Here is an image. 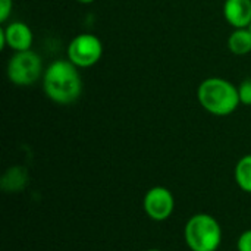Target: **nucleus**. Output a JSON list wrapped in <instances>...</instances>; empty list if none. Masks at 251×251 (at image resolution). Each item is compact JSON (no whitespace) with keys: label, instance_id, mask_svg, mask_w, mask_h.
<instances>
[{"label":"nucleus","instance_id":"nucleus-14","mask_svg":"<svg viewBox=\"0 0 251 251\" xmlns=\"http://www.w3.org/2000/svg\"><path fill=\"white\" fill-rule=\"evenodd\" d=\"M78 3H81V4H90V3H93V1H96V0H76Z\"/></svg>","mask_w":251,"mask_h":251},{"label":"nucleus","instance_id":"nucleus-6","mask_svg":"<svg viewBox=\"0 0 251 251\" xmlns=\"http://www.w3.org/2000/svg\"><path fill=\"white\" fill-rule=\"evenodd\" d=\"M146 215L154 222H163L171 218L175 209L174 194L165 187L150 188L143 200Z\"/></svg>","mask_w":251,"mask_h":251},{"label":"nucleus","instance_id":"nucleus-13","mask_svg":"<svg viewBox=\"0 0 251 251\" xmlns=\"http://www.w3.org/2000/svg\"><path fill=\"white\" fill-rule=\"evenodd\" d=\"M12 7H13V0H0V22L4 24L10 13H12Z\"/></svg>","mask_w":251,"mask_h":251},{"label":"nucleus","instance_id":"nucleus-9","mask_svg":"<svg viewBox=\"0 0 251 251\" xmlns=\"http://www.w3.org/2000/svg\"><path fill=\"white\" fill-rule=\"evenodd\" d=\"M228 49L237 56H244L251 53V31L250 28H235L228 38Z\"/></svg>","mask_w":251,"mask_h":251},{"label":"nucleus","instance_id":"nucleus-5","mask_svg":"<svg viewBox=\"0 0 251 251\" xmlns=\"http://www.w3.org/2000/svg\"><path fill=\"white\" fill-rule=\"evenodd\" d=\"M66 56L76 68H91L103 56V43L94 34H78L68 44Z\"/></svg>","mask_w":251,"mask_h":251},{"label":"nucleus","instance_id":"nucleus-16","mask_svg":"<svg viewBox=\"0 0 251 251\" xmlns=\"http://www.w3.org/2000/svg\"><path fill=\"white\" fill-rule=\"evenodd\" d=\"M250 31H251V25H250Z\"/></svg>","mask_w":251,"mask_h":251},{"label":"nucleus","instance_id":"nucleus-8","mask_svg":"<svg viewBox=\"0 0 251 251\" xmlns=\"http://www.w3.org/2000/svg\"><path fill=\"white\" fill-rule=\"evenodd\" d=\"M224 18L235 28H250L251 0H225Z\"/></svg>","mask_w":251,"mask_h":251},{"label":"nucleus","instance_id":"nucleus-2","mask_svg":"<svg viewBox=\"0 0 251 251\" xmlns=\"http://www.w3.org/2000/svg\"><path fill=\"white\" fill-rule=\"evenodd\" d=\"M197 99L201 107L215 116H228L234 113L241 103L238 87L219 76H212L200 82Z\"/></svg>","mask_w":251,"mask_h":251},{"label":"nucleus","instance_id":"nucleus-12","mask_svg":"<svg viewBox=\"0 0 251 251\" xmlns=\"http://www.w3.org/2000/svg\"><path fill=\"white\" fill-rule=\"evenodd\" d=\"M237 249L238 251H251V229L244 231L238 241H237Z\"/></svg>","mask_w":251,"mask_h":251},{"label":"nucleus","instance_id":"nucleus-11","mask_svg":"<svg viewBox=\"0 0 251 251\" xmlns=\"http://www.w3.org/2000/svg\"><path fill=\"white\" fill-rule=\"evenodd\" d=\"M240 101L246 106H251V78L244 79L238 87Z\"/></svg>","mask_w":251,"mask_h":251},{"label":"nucleus","instance_id":"nucleus-15","mask_svg":"<svg viewBox=\"0 0 251 251\" xmlns=\"http://www.w3.org/2000/svg\"><path fill=\"white\" fill-rule=\"evenodd\" d=\"M146 251H162V250H157V249H150V250H146Z\"/></svg>","mask_w":251,"mask_h":251},{"label":"nucleus","instance_id":"nucleus-10","mask_svg":"<svg viewBox=\"0 0 251 251\" xmlns=\"http://www.w3.org/2000/svg\"><path fill=\"white\" fill-rule=\"evenodd\" d=\"M234 175L238 187L243 191L251 194V154H246L238 160V163L235 165Z\"/></svg>","mask_w":251,"mask_h":251},{"label":"nucleus","instance_id":"nucleus-1","mask_svg":"<svg viewBox=\"0 0 251 251\" xmlns=\"http://www.w3.org/2000/svg\"><path fill=\"white\" fill-rule=\"evenodd\" d=\"M72 62L59 59L51 62L43 74L44 94L57 104H71L82 93V78Z\"/></svg>","mask_w":251,"mask_h":251},{"label":"nucleus","instance_id":"nucleus-3","mask_svg":"<svg viewBox=\"0 0 251 251\" xmlns=\"http://www.w3.org/2000/svg\"><path fill=\"white\" fill-rule=\"evenodd\" d=\"M184 238L191 251H218L222 243V228L212 215L197 213L185 224Z\"/></svg>","mask_w":251,"mask_h":251},{"label":"nucleus","instance_id":"nucleus-4","mask_svg":"<svg viewBox=\"0 0 251 251\" xmlns=\"http://www.w3.org/2000/svg\"><path fill=\"white\" fill-rule=\"evenodd\" d=\"M6 74L13 85L29 87L43 76V60L32 50L16 51L7 62Z\"/></svg>","mask_w":251,"mask_h":251},{"label":"nucleus","instance_id":"nucleus-7","mask_svg":"<svg viewBox=\"0 0 251 251\" xmlns=\"http://www.w3.org/2000/svg\"><path fill=\"white\" fill-rule=\"evenodd\" d=\"M32 43H34V34L31 28L21 21L10 22L1 26L0 29V49L1 50L9 47L15 53L26 51V50H31Z\"/></svg>","mask_w":251,"mask_h":251}]
</instances>
